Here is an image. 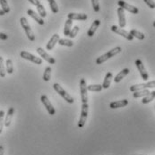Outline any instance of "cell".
Masks as SVG:
<instances>
[{
  "instance_id": "cell-41",
  "label": "cell",
  "mask_w": 155,
  "mask_h": 155,
  "mask_svg": "<svg viewBox=\"0 0 155 155\" xmlns=\"http://www.w3.org/2000/svg\"><path fill=\"white\" fill-rule=\"evenodd\" d=\"M5 15V12H4L2 9H0V16H1V15Z\"/></svg>"
},
{
  "instance_id": "cell-4",
  "label": "cell",
  "mask_w": 155,
  "mask_h": 155,
  "mask_svg": "<svg viewBox=\"0 0 155 155\" xmlns=\"http://www.w3.org/2000/svg\"><path fill=\"white\" fill-rule=\"evenodd\" d=\"M88 111L89 106L88 103H82V110H81V116H80V119L78 122V127L79 128H83L86 123V119L88 117Z\"/></svg>"
},
{
  "instance_id": "cell-38",
  "label": "cell",
  "mask_w": 155,
  "mask_h": 155,
  "mask_svg": "<svg viewBox=\"0 0 155 155\" xmlns=\"http://www.w3.org/2000/svg\"><path fill=\"white\" fill-rule=\"evenodd\" d=\"M8 39V36L5 34V33H2V32H0V40H2V41H5V40H7Z\"/></svg>"
},
{
  "instance_id": "cell-20",
  "label": "cell",
  "mask_w": 155,
  "mask_h": 155,
  "mask_svg": "<svg viewBox=\"0 0 155 155\" xmlns=\"http://www.w3.org/2000/svg\"><path fill=\"white\" fill-rule=\"evenodd\" d=\"M112 78H113V74H112V73H110V72L107 73V74H106V76H105V78H104L103 84H101V85H102V88L108 89L110 86Z\"/></svg>"
},
{
  "instance_id": "cell-35",
  "label": "cell",
  "mask_w": 155,
  "mask_h": 155,
  "mask_svg": "<svg viewBox=\"0 0 155 155\" xmlns=\"http://www.w3.org/2000/svg\"><path fill=\"white\" fill-rule=\"evenodd\" d=\"M79 29H80V28H79L78 26H74V27L71 30V31H70V33H69L68 36H69L70 38H72V39L74 38V37L77 35L78 31H79Z\"/></svg>"
},
{
  "instance_id": "cell-12",
  "label": "cell",
  "mask_w": 155,
  "mask_h": 155,
  "mask_svg": "<svg viewBox=\"0 0 155 155\" xmlns=\"http://www.w3.org/2000/svg\"><path fill=\"white\" fill-rule=\"evenodd\" d=\"M37 53L44 59L46 60L47 62H48L49 64H55L56 63V60H55V58H52L50 55H48L46 51H45L44 49L42 48H38L37 49Z\"/></svg>"
},
{
  "instance_id": "cell-19",
  "label": "cell",
  "mask_w": 155,
  "mask_h": 155,
  "mask_svg": "<svg viewBox=\"0 0 155 155\" xmlns=\"http://www.w3.org/2000/svg\"><path fill=\"white\" fill-rule=\"evenodd\" d=\"M100 24H101V21L100 20H95L94 22H92L91 28L89 29L88 32H87V35H88L89 37H92L94 35V33L96 32V31L99 28Z\"/></svg>"
},
{
  "instance_id": "cell-5",
  "label": "cell",
  "mask_w": 155,
  "mask_h": 155,
  "mask_svg": "<svg viewBox=\"0 0 155 155\" xmlns=\"http://www.w3.org/2000/svg\"><path fill=\"white\" fill-rule=\"evenodd\" d=\"M80 91H81L82 103H88V90H87L86 81L84 78H82L80 80Z\"/></svg>"
},
{
  "instance_id": "cell-33",
  "label": "cell",
  "mask_w": 155,
  "mask_h": 155,
  "mask_svg": "<svg viewBox=\"0 0 155 155\" xmlns=\"http://www.w3.org/2000/svg\"><path fill=\"white\" fill-rule=\"evenodd\" d=\"M6 74V70L5 68V64H4V59L2 57H0V76L1 77H5Z\"/></svg>"
},
{
  "instance_id": "cell-36",
  "label": "cell",
  "mask_w": 155,
  "mask_h": 155,
  "mask_svg": "<svg viewBox=\"0 0 155 155\" xmlns=\"http://www.w3.org/2000/svg\"><path fill=\"white\" fill-rule=\"evenodd\" d=\"M91 5L93 7L94 12L98 13L100 11V4H99V0H91Z\"/></svg>"
},
{
  "instance_id": "cell-17",
  "label": "cell",
  "mask_w": 155,
  "mask_h": 155,
  "mask_svg": "<svg viewBox=\"0 0 155 155\" xmlns=\"http://www.w3.org/2000/svg\"><path fill=\"white\" fill-rule=\"evenodd\" d=\"M128 104V101L127 100H121V101H113L110 104V109H118V108H123L126 107Z\"/></svg>"
},
{
  "instance_id": "cell-13",
  "label": "cell",
  "mask_w": 155,
  "mask_h": 155,
  "mask_svg": "<svg viewBox=\"0 0 155 155\" xmlns=\"http://www.w3.org/2000/svg\"><path fill=\"white\" fill-rule=\"evenodd\" d=\"M117 15H118V22H119V27L124 28L127 24L126 22V15H125V10L121 7L117 8Z\"/></svg>"
},
{
  "instance_id": "cell-1",
  "label": "cell",
  "mask_w": 155,
  "mask_h": 155,
  "mask_svg": "<svg viewBox=\"0 0 155 155\" xmlns=\"http://www.w3.org/2000/svg\"><path fill=\"white\" fill-rule=\"evenodd\" d=\"M121 50H122V48H121L120 47H116V48H112V49H110L109 52H107V53L103 54L102 56L99 57V58L96 59V64L101 65V64L104 63V62L107 61L108 59H110L111 58L115 57L116 55L119 54V53L121 52Z\"/></svg>"
},
{
  "instance_id": "cell-28",
  "label": "cell",
  "mask_w": 155,
  "mask_h": 155,
  "mask_svg": "<svg viewBox=\"0 0 155 155\" xmlns=\"http://www.w3.org/2000/svg\"><path fill=\"white\" fill-rule=\"evenodd\" d=\"M36 7H37V10H38V14H39V15H40L41 18H44V17L47 16V12H46V10H45L44 6H43L41 4L38 5Z\"/></svg>"
},
{
  "instance_id": "cell-42",
  "label": "cell",
  "mask_w": 155,
  "mask_h": 155,
  "mask_svg": "<svg viewBox=\"0 0 155 155\" xmlns=\"http://www.w3.org/2000/svg\"><path fill=\"white\" fill-rule=\"evenodd\" d=\"M153 27H155V21H154V22H153Z\"/></svg>"
},
{
  "instance_id": "cell-23",
  "label": "cell",
  "mask_w": 155,
  "mask_h": 155,
  "mask_svg": "<svg viewBox=\"0 0 155 155\" xmlns=\"http://www.w3.org/2000/svg\"><path fill=\"white\" fill-rule=\"evenodd\" d=\"M155 99V91H151L148 95H146L145 97L143 98L142 100V103L143 104H147L149 102H151L152 101H153Z\"/></svg>"
},
{
  "instance_id": "cell-34",
  "label": "cell",
  "mask_w": 155,
  "mask_h": 155,
  "mask_svg": "<svg viewBox=\"0 0 155 155\" xmlns=\"http://www.w3.org/2000/svg\"><path fill=\"white\" fill-rule=\"evenodd\" d=\"M4 126H5V112L0 110V134L3 131Z\"/></svg>"
},
{
  "instance_id": "cell-25",
  "label": "cell",
  "mask_w": 155,
  "mask_h": 155,
  "mask_svg": "<svg viewBox=\"0 0 155 155\" xmlns=\"http://www.w3.org/2000/svg\"><path fill=\"white\" fill-rule=\"evenodd\" d=\"M129 33H130L133 37H135V38L138 39V40H144V38H145V35H144L143 32L138 31H136V30H131Z\"/></svg>"
},
{
  "instance_id": "cell-27",
  "label": "cell",
  "mask_w": 155,
  "mask_h": 155,
  "mask_svg": "<svg viewBox=\"0 0 155 155\" xmlns=\"http://www.w3.org/2000/svg\"><path fill=\"white\" fill-rule=\"evenodd\" d=\"M47 1H48V4H49V6H50V9H51V11H52V13H53V14L58 13V6L56 1H55V0H47Z\"/></svg>"
},
{
  "instance_id": "cell-9",
  "label": "cell",
  "mask_w": 155,
  "mask_h": 155,
  "mask_svg": "<svg viewBox=\"0 0 155 155\" xmlns=\"http://www.w3.org/2000/svg\"><path fill=\"white\" fill-rule=\"evenodd\" d=\"M135 66L137 67L138 71L140 72V74H141L143 80L148 81V79H149V74H148V73H147L145 67L143 66L142 60H141V59H136V60H135Z\"/></svg>"
},
{
  "instance_id": "cell-14",
  "label": "cell",
  "mask_w": 155,
  "mask_h": 155,
  "mask_svg": "<svg viewBox=\"0 0 155 155\" xmlns=\"http://www.w3.org/2000/svg\"><path fill=\"white\" fill-rule=\"evenodd\" d=\"M68 19L71 20H79V21H85L87 20L88 16L85 14H76V13H70L67 15Z\"/></svg>"
},
{
  "instance_id": "cell-32",
  "label": "cell",
  "mask_w": 155,
  "mask_h": 155,
  "mask_svg": "<svg viewBox=\"0 0 155 155\" xmlns=\"http://www.w3.org/2000/svg\"><path fill=\"white\" fill-rule=\"evenodd\" d=\"M0 5L2 7V10L5 12V14H7L10 12V7L8 6L6 0H0Z\"/></svg>"
},
{
  "instance_id": "cell-21",
  "label": "cell",
  "mask_w": 155,
  "mask_h": 155,
  "mask_svg": "<svg viewBox=\"0 0 155 155\" xmlns=\"http://www.w3.org/2000/svg\"><path fill=\"white\" fill-rule=\"evenodd\" d=\"M129 74V69L128 68H125V69H123L121 72H119L118 74H117V75L114 78V81H115V83H119L125 76H127V74Z\"/></svg>"
},
{
  "instance_id": "cell-8",
  "label": "cell",
  "mask_w": 155,
  "mask_h": 155,
  "mask_svg": "<svg viewBox=\"0 0 155 155\" xmlns=\"http://www.w3.org/2000/svg\"><path fill=\"white\" fill-rule=\"evenodd\" d=\"M117 5L119 7L123 8L124 10H127L128 12H130L131 14H134V15H137L139 13V9L136 7V6H134V5H131L129 4H127V2L123 1V0H119L117 2Z\"/></svg>"
},
{
  "instance_id": "cell-18",
  "label": "cell",
  "mask_w": 155,
  "mask_h": 155,
  "mask_svg": "<svg viewBox=\"0 0 155 155\" xmlns=\"http://www.w3.org/2000/svg\"><path fill=\"white\" fill-rule=\"evenodd\" d=\"M14 112H15V109L14 108H10L7 113H6V116H5V127H8L10 125H11V122H12V118H13V115H14Z\"/></svg>"
},
{
  "instance_id": "cell-6",
  "label": "cell",
  "mask_w": 155,
  "mask_h": 155,
  "mask_svg": "<svg viewBox=\"0 0 155 155\" xmlns=\"http://www.w3.org/2000/svg\"><path fill=\"white\" fill-rule=\"evenodd\" d=\"M20 56L22 58H24L26 60H29V61L36 64V65H41L42 64V59L41 58L35 57L34 55H32V54H31V53H29L27 51H22L20 53Z\"/></svg>"
},
{
  "instance_id": "cell-2",
  "label": "cell",
  "mask_w": 155,
  "mask_h": 155,
  "mask_svg": "<svg viewBox=\"0 0 155 155\" xmlns=\"http://www.w3.org/2000/svg\"><path fill=\"white\" fill-rule=\"evenodd\" d=\"M53 88H54V90L67 101V102H68V103H70V104H72V103H74V98L68 93V92H67L64 89L61 87V85H59L58 84H53Z\"/></svg>"
},
{
  "instance_id": "cell-11",
  "label": "cell",
  "mask_w": 155,
  "mask_h": 155,
  "mask_svg": "<svg viewBox=\"0 0 155 155\" xmlns=\"http://www.w3.org/2000/svg\"><path fill=\"white\" fill-rule=\"evenodd\" d=\"M149 88H155V81H151V82H148V83H145V84H140L132 85L130 87V91L134 92V91H136Z\"/></svg>"
},
{
  "instance_id": "cell-24",
  "label": "cell",
  "mask_w": 155,
  "mask_h": 155,
  "mask_svg": "<svg viewBox=\"0 0 155 155\" xmlns=\"http://www.w3.org/2000/svg\"><path fill=\"white\" fill-rule=\"evenodd\" d=\"M72 25H73V20L71 19H67V22L65 23V28H64V35L68 36L70 31H71V28H72Z\"/></svg>"
},
{
  "instance_id": "cell-31",
  "label": "cell",
  "mask_w": 155,
  "mask_h": 155,
  "mask_svg": "<svg viewBox=\"0 0 155 155\" xmlns=\"http://www.w3.org/2000/svg\"><path fill=\"white\" fill-rule=\"evenodd\" d=\"M102 89V85L101 84H91L87 86L88 91H101Z\"/></svg>"
},
{
  "instance_id": "cell-3",
  "label": "cell",
  "mask_w": 155,
  "mask_h": 155,
  "mask_svg": "<svg viewBox=\"0 0 155 155\" xmlns=\"http://www.w3.org/2000/svg\"><path fill=\"white\" fill-rule=\"evenodd\" d=\"M20 23H21L22 27L23 28V30H24L27 37H28V39L31 41H35V36H34V33H33V31H32L30 24H29V22L27 21V19L25 17H22L20 19Z\"/></svg>"
},
{
  "instance_id": "cell-26",
  "label": "cell",
  "mask_w": 155,
  "mask_h": 155,
  "mask_svg": "<svg viewBox=\"0 0 155 155\" xmlns=\"http://www.w3.org/2000/svg\"><path fill=\"white\" fill-rule=\"evenodd\" d=\"M5 70L7 74H13L14 73V66H13V61L11 59H7L5 62Z\"/></svg>"
},
{
  "instance_id": "cell-30",
  "label": "cell",
  "mask_w": 155,
  "mask_h": 155,
  "mask_svg": "<svg viewBox=\"0 0 155 155\" xmlns=\"http://www.w3.org/2000/svg\"><path fill=\"white\" fill-rule=\"evenodd\" d=\"M50 75H51V67H47L45 68L44 74H43V80L46 82H48L50 80Z\"/></svg>"
},
{
  "instance_id": "cell-40",
  "label": "cell",
  "mask_w": 155,
  "mask_h": 155,
  "mask_svg": "<svg viewBox=\"0 0 155 155\" xmlns=\"http://www.w3.org/2000/svg\"><path fill=\"white\" fill-rule=\"evenodd\" d=\"M0 155H4V147L0 145Z\"/></svg>"
},
{
  "instance_id": "cell-10",
  "label": "cell",
  "mask_w": 155,
  "mask_h": 155,
  "mask_svg": "<svg viewBox=\"0 0 155 155\" xmlns=\"http://www.w3.org/2000/svg\"><path fill=\"white\" fill-rule=\"evenodd\" d=\"M41 101L42 104L45 106L46 110L48 112L49 115L53 116V115L56 114V110H55V108L53 107V105L51 104L50 101L48 99V97H47L46 95H42V96L41 97Z\"/></svg>"
},
{
  "instance_id": "cell-22",
  "label": "cell",
  "mask_w": 155,
  "mask_h": 155,
  "mask_svg": "<svg viewBox=\"0 0 155 155\" xmlns=\"http://www.w3.org/2000/svg\"><path fill=\"white\" fill-rule=\"evenodd\" d=\"M150 93L148 89H144V90H140V91H134L133 97L134 98H141V97H145L146 95H148Z\"/></svg>"
},
{
  "instance_id": "cell-16",
  "label": "cell",
  "mask_w": 155,
  "mask_h": 155,
  "mask_svg": "<svg viewBox=\"0 0 155 155\" xmlns=\"http://www.w3.org/2000/svg\"><path fill=\"white\" fill-rule=\"evenodd\" d=\"M27 14H28L32 19H34V21H36L39 24H41V25H43V24H44V20H43L36 12H34L32 9H28Z\"/></svg>"
},
{
  "instance_id": "cell-7",
  "label": "cell",
  "mask_w": 155,
  "mask_h": 155,
  "mask_svg": "<svg viewBox=\"0 0 155 155\" xmlns=\"http://www.w3.org/2000/svg\"><path fill=\"white\" fill-rule=\"evenodd\" d=\"M111 31H112L113 32L118 34V35H121L122 37H124L125 39H127V40H128V41H133V36H132L129 32H127V31L123 30V29L120 28V27H117V26H116V25H112V26H111Z\"/></svg>"
},
{
  "instance_id": "cell-39",
  "label": "cell",
  "mask_w": 155,
  "mask_h": 155,
  "mask_svg": "<svg viewBox=\"0 0 155 155\" xmlns=\"http://www.w3.org/2000/svg\"><path fill=\"white\" fill-rule=\"evenodd\" d=\"M31 4H32V5H40L41 4V2L39 1V0H28Z\"/></svg>"
},
{
  "instance_id": "cell-29",
  "label": "cell",
  "mask_w": 155,
  "mask_h": 155,
  "mask_svg": "<svg viewBox=\"0 0 155 155\" xmlns=\"http://www.w3.org/2000/svg\"><path fill=\"white\" fill-rule=\"evenodd\" d=\"M58 43L61 46H66V47H73L74 46V42L71 40H67V39H59Z\"/></svg>"
},
{
  "instance_id": "cell-15",
  "label": "cell",
  "mask_w": 155,
  "mask_h": 155,
  "mask_svg": "<svg viewBox=\"0 0 155 155\" xmlns=\"http://www.w3.org/2000/svg\"><path fill=\"white\" fill-rule=\"evenodd\" d=\"M59 39H60V38H59V35H58V33H55V34L51 37V39L49 40V41L48 42V44L46 45V48H47L48 50L53 49V48L55 47V45L58 42Z\"/></svg>"
},
{
  "instance_id": "cell-37",
  "label": "cell",
  "mask_w": 155,
  "mask_h": 155,
  "mask_svg": "<svg viewBox=\"0 0 155 155\" xmlns=\"http://www.w3.org/2000/svg\"><path fill=\"white\" fill-rule=\"evenodd\" d=\"M145 2V4L152 9H154L155 8V2L153 0H143Z\"/></svg>"
}]
</instances>
